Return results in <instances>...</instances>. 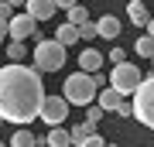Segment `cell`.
<instances>
[{"instance_id": "obj_32", "label": "cell", "mask_w": 154, "mask_h": 147, "mask_svg": "<svg viewBox=\"0 0 154 147\" xmlns=\"http://www.w3.org/2000/svg\"><path fill=\"white\" fill-rule=\"evenodd\" d=\"M151 72H154V58H151Z\"/></svg>"}, {"instance_id": "obj_26", "label": "cell", "mask_w": 154, "mask_h": 147, "mask_svg": "<svg viewBox=\"0 0 154 147\" xmlns=\"http://www.w3.org/2000/svg\"><path fill=\"white\" fill-rule=\"evenodd\" d=\"M55 4H58V11H72V7L79 4V0H55Z\"/></svg>"}, {"instance_id": "obj_3", "label": "cell", "mask_w": 154, "mask_h": 147, "mask_svg": "<svg viewBox=\"0 0 154 147\" xmlns=\"http://www.w3.org/2000/svg\"><path fill=\"white\" fill-rule=\"evenodd\" d=\"M31 58H34V69L38 72H58L62 65H65V44H62L58 38H45V41L34 44Z\"/></svg>"}, {"instance_id": "obj_8", "label": "cell", "mask_w": 154, "mask_h": 147, "mask_svg": "<svg viewBox=\"0 0 154 147\" xmlns=\"http://www.w3.org/2000/svg\"><path fill=\"white\" fill-rule=\"evenodd\" d=\"M24 11H28L34 21H51L55 11H58V4H55V0H28V4H24Z\"/></svg>"}, {"instance_id": "obj_22", "label": "cell", "mask_w": 154, "mask_h": 147, "mask_svg": "<svg viewBox=\"0 0 154 147\" xmlns=\"http://www.w3.org/2000/svg\"><path fill=\"white\" fill-rule=\"evenodd\" d=\"M106 62H110V65H120V62H127V51L120 48V44H116V48H110V55H106Z\"/></svg>"}, {"instance_id": "obj_13", "label": "cell", "mask_w": 154, "mask_h": 147, "mask_svg": "<svg viewBox=\"0 0 154 147\" xmlns=\"http://www.w3.org/2000/svg\"><path fill=\"white\" fill-rule=\"evenodd\" d=\"M96 27H99V38H106V41H116V38H120V21H116L113 14H103L96 21Z\"/></svg>"}, {"instance_id": "obj_20", "label": "cell", "mask_w": 154, "mask_h": 147, "mask_svg": "<svg viewBox=\"0 0 154 147\" xmlns=\"http://www.w3.org/2000/svg\"><path fill=\"white\" fill-rule=\"evenodd\" d=\"M69 21H72V24H79V27H82V24L89 21V11H86V7H82V4H75V7H72V11H69Z\"/></svg>"}, {"instance_id": "obj_31", "label": "cell", "mask_w": 154, "mask_h": 147, "mask_svg": "<svg viewBox=\"0 0 154 147\" xmlns=\"http://www.w3.org/2000/svg\"><path fill=\"white\" fill-rule=\"evenodd\" d=\"M0 147H11V144H4V140H0Z\"/></svg>"}, {"instance_id": "obj_16", "label": "cell", "mask_w": 154, "mask_h": 147, "mask_svg": "<svg viewBox=\"0 0 154 147\" xmlns=\"http://www.w3.org/2000/svg\"><path fill=\"white\" fill-rule=\"evenodd\" d=\"M11 147H38V137H34L28 127H21V130H14L11 137Z\"/></svg>"}, {"instance_id": "obj_10", "label": "cell", "mask_w": 154, "mask_h": 147, "mask_svg": "<svg viewBox=\"0 0 154 147\" xmlns=\"http://www.w3.org/2000/svg\"><path fill=\"white\" fill-rule=\"evenodd\" d=\"M103 62H106V55L96 51V48H82V51H79V69H82V72H99Z\"/></svg>"}, {"instance_id": "obj_18", "label": "cell", "mask_w": 154, "mask_h": 147, "mask_svg": "<svg viewBox=\"0 0 154 147\" xmlns=\"http://www.w3.org/2000/svg\"><path fill=\"white\" fill-rule=\"evenodd\" d=\"M134 51H137L140 58H154V38H151V34H144V38H137V44H134Z\"/></svg>"}, {"instance_id": "obj_24", "label": "cell", "mask_w": 154, "mask_h": 147, "mask_svg": "<svg viewBox=\"0 0 154 147\" xmlns=\"http://www.w3.org/2000/svg\"><path fill=\"white\" fill-rule=\"evenodd\" d=\"M11 17H14V7H11V4L4 0V4H0V24H7Z\"/></svg>"}, {"instance_id": "obj_9", "label": "cell", "mask_w": 154, "mask_h": 147, "mask_svg": "<svg viewBox=\"0 0 154 147\" xmlns=\"http://www.w3.org/2000/svg\"><path fill=\"white\" fill-rule=\"evenodd\" d=\"M123 99H127L123 93H116V89H113V86H106V89H99V96H96V103H99V106H103V109H106V113H116V109H120V106H123Z\"/></svg>"}, {"instance_id": "obj_33", "label": "cell", "mask_w": 154, "mask_h": 147, "mask_svg": "<svg viewBox=\"0 0 154 147\" xmlns=\"http://www.w3.org/2000/svg\"><path fill=\"white\" fill-rule=\"evenodd\" d=\"M0 4H4V0H0Z\"/></svg>"}, {"instance_id": "obj_6", "label": "cell", "mask_w": 154, "mask_h": 147, "mask_svg": "<svg viewBox=\"0 0 154 147\" xmlns=\"http://www.w3.org/2000/svg\"><path fill=\"white\" fill-rule=\"evenodd\" d=\"M69 99L65 96H45V106H41V116L38 120L45 123V127H62L69 120Z\"/></svg>"}, {"instance_id": "obj_5", "label": "cell", "mask_w": 154, "mask_h": 147, "mask_svg": "<svg viewBox=\"0 0 154 147\" xmlns=\"http://www.w3.org/2000/svg\"><path fill=\"white\" fill-rule=\"evenodd\" d=\"M140 82H144L140 69L130 65V62H120V65L110 69V86L116 89V93H123V96H134V93L140 89Z\"/></svg>"}, {"instance_id": "obj_2", "label": "cell", "mask_w": 154, "mask_h": 147, "mask_svg": "<svg viewBox=\"0 0 154 147\" xmlns=\"http://www.w3.org/2000/svg\"><path fill=\"white\" fill-rule=\"evenodd\" d=\"M62 96L69 99L72 106H89V103H96V96H99V82H96V75L93 72H72V75L62 82Z\"/></svg>"}, {"instance_id": "obj_27", "label": "cell", "mask_w": 154, "mask_h": 147, "mask_svg": "<svg viewBox=\"0 0 154 147\" xmlns=\"http://www.w3.org/2000/svg\"><path fill=\"white\" fill-rule=\"evenodd\" d=\"M4 38H11V31H7V24H0V48H4Z\"/></svg>"}, {"instance_id": "obj_25", "label": "cell", "mask_w": 154, "mask_h": 147, "mask_svg": "<svg viewBox=\"0 0 154 147\" xmlns=\"http://www.w3.org/2000/svg\"><path fill=\"white\" fill-rule=\"evenodd\" d=\"M116 116H134V103H127V99H123V106L116 109Z\"/></svg>"}, {"instance_id": "obj_15", "label": "cell", "mask_w": 154, "mask_h": 147, "mask_svg": "<svg viewBox=\"0 0 154 147\" xmlns=\"http://www.w3.org/2000/svg\"><path fill=\"white\" fill-rule=\"evenodd\" d=\"M69 133H72V144L79 147L86 137H93V133H96V127L89 123V120H79V123H72V127H69Z\"/></svg>"}, {"instance_id": "obj_14", "label": "cell", "mask_w": 154, "mask_h": 147, "mask_svg": "<svg viewBox=\"0 0 154 147\" xmlns=\"http://www.w3.org/2000/svg\"><path fill=\"white\" fill-rule=\"evenodd\" d=\"M45 147H75V144H72V133L65 127H51V133L45 137Z\"/></svg>"}, {"instance_id": "obj_12", "label": "cell", "mask_w": 154, "mask_h": 147, "mask_svg": "<svg viewBox=\"0 0 154 147\" xmlns=\"http://www.w3.org/2000/svg\"><path fill=\"white\" fill-rule=\"evenodd\" d=\"M55 38H58L62 44H65V48H72V44H79V41H82V31H79V24H72V21H65V24H58Z\"/></svg>"}, {"instance_id": "obj_21", "label": "cell", "mask_w": 154, "mask_h": 147, "mask_svg": "<svg viewBox=\"0 0 154 147\" xmlns=\"http://www.w3.org/2000/svg\"><path fill=\"white\" fill-rule=\"evenodd\" d=\"M79 31H82V41H96V38H99V27H96V21H86L82 27H79Z\"/></svg>"}, {"instance_id": "obj_1", "label": "cell", "mask_w": 154, "mask_h": 147, "mask_svg": "<svg viewBox=\"0 0 154 147\" xmlns=\"http://www.w3.org/2000/svg\"><path fill=\"white\" fill-rule=\"evenodd\" d=\"M41 106H45V82L38 69L21 65V62L0 65V116L7 123L28 127L31 120L41 116Z\"/></svg>"}, {"instance_id": "obj_28", "label": "cell", "mask_w": 154, "mask_h": 147, "mask_svg": "<svg viewBox=\"0 0 154 147\" xmlns=\"http://www.w3.org/2000/svg\"><path fill=\"white\" fill-rule=\"evenodd\" d=\"M144 31H147L151 38H154V17H151V21H147V27H144Z\"/></svg>"}, {"instance_id": "obj_23", "label": "cell", "mask_w": 154, "mask_h": 147, "mask_svg": "<svg viewBox=\"0 0 154 147\" xmlns=\"http://www.w3.org/2000/svg\"><path fill=\"white\" fill-rule=\"evenodd\" d=\"M79 147H106V140H103L99 133H93V137H86V140L79 144Z\"/></svg>"}, {"instance_id": "obj_30", "label": "cell", "mask_w": 154, "mask_h": 147, "mask_svg": "<svg viewBox=\"0 0 154 147\" xmlns=\"http://www.w3.org/2000/svg\"><path fill=\"white\" fill-rule=\"evenodd\" d=\"M106 147H120V144H110V140H106Z\"/></svg>"}, {"instance_id": "obj_19", "label": "cell", "mask_w": 154, "mask_h": 147, "mask_svg": "<svg viewBox=\"0 0 154 147\" xmlns=\"http://www.w3.org/2000/svg\"><path fill=\"white\" fill-rule=\"evenodd\" d=\"M103 116H106V109L99 106V103H89V106H86V120L93 123V127H99V120H103Z\"/></svg>"}, {"instance_id": "obj_11", "label": "cell", "mask_w": 154, "mask_h": 147, "mask_svg": "<svg viewBox=\"0 0 154 147\" xmlns=\"http://www.w3.org/2000/svg\"><path fill=\"white\" fill-rule=\"evenodd\" d=\"M127 21L137 24V27H147V21H151L147 4H144V0H130V4H127Z\"/></svg>"}, {"instance_id": "obj_17", "label": "cell", "mask_w": 154, "mask_h": 147, "mask_svg": "<svg viewBox=\"0 0 154 147\" xmlns=\"http://www.w3.org/2000/svg\"><path fill=\"white\" fill-rule=\"evenodd\" d=\"M7 58H11V62H24V58H28V48H24V41H7Z\"/></svg>"}, {"instance_id": "obj_29", "label": "cell", "mask_w": 154, "mask_h": 147, "mask_svg": "<svg viewBox=\"0 0 154 147\" xmlns=\"http://www.w3.org/2000/svg\"><path fill=\"white\" fill-rule=\"evenodd\" d=\"M7 4H11V7H24L28 0H7Z\"/></svg>"}, {"instance_id": "obj_4", "label": "cell", "mask_w": 154, "mask_h": 147, "mask_svg": "<svg viewBox=\"0 0 154 147\" xmlns=\"http://www.w3.org/2000/svg\"><path fill=\"white\" fill-rule=\"evenodd\" d=\"M130 103H134V120L154 130V72L140 82V89L130 96Z\"/></svg>"}, {"instance_id": "obj_7", "label": "cell", "mask_w": 154, "mask_h": 147, "mask_svg": "<svg viewBox=\"0 0 154 147\" xmlns=\"http://www.w3.org/2000/svg\"><path fill=\"white\" fill-rule=\"evenodd\" d=\"M34 27H38V21L28 14V11H21V14H14L11 21H7V31H11V38L14 41H24V38H34Z\"/></svg>"}]
</instances>
